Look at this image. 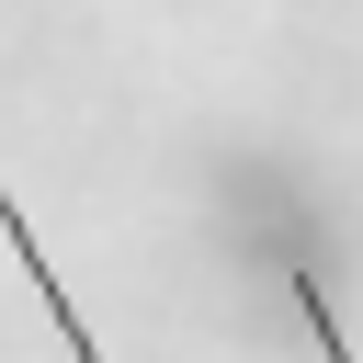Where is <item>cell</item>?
Returning a JSON list of instances; mask_svg holds the SVG:
<instances>
[{"label":"cell","mask_w":363,"mask_h":363,"mask_svg":"<svg viewBox=\"0 0 363 363\" xmlns=\"http://www.w3.org/2000/svg\"><path fill=\"white\" fill-rule=\"evenodd\" d=\"M0 238H11V250H23V272H34V295H45V318H57V329H68V363H102V340H91V318H79V306H68V284H57V272H45V238H34V227H23V204H11V182H0Z\"/></svg>","instance_id":"1"},{"label":"cell","mask_w":363,"mask_h":363,"mask_svg":"<svg viewBox=\"0 0 363 363\" xmlns=\"http://www.w3.org/2000/svg\"><path fill=\"white\" fill-rule=\"evenodd\" d=\"M284 295H295V318L318 329V363H352V340H340V318H329V284H318L295 250H284Z\"/></svg>","instance_id":"2"}]
</instances>
